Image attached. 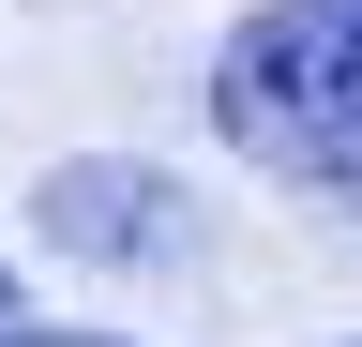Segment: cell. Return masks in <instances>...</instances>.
I'll use <instances>...</instances> for the list:
<instances>
[{
    "mask_svg": "<svg viewBox=\"0 0 362 347\" xmlns=\"http://www.w3.org/2000/svg\"><path fill=\"white\" fill-rule=\"evenodd\" d=\"M211 136L272 182L362 211V0H257L211 61Z\"/></svg>",
    "mask_w": 362,
    "mask_h": 347,
    "instance_id": "1",
    "label": "cell"
},
{
    "mask_svg": "<svg viewBox=\"0 0 362 347\" xmlns=\"http://www.w3.org/2000/svg\"><path fill=\"white\" fill-rule=\"evenodd\" d=\"M0 317H16V272H0Z\"/></svg>",
    "mask_w": 362,
    "mask_h": 347,
    "instance_id": "4",
    "label": "cell"
},
{
    "mask_svg": "<svg viewBox=\"0 0 362 347\" xmlns=\"http://www.w3.org/2000/svg\"><path fill=\"white\" fill-rule=\"evenodd\" d=\"M0 347H121V332H30V317H0Z\"/></svg>",
    "mask_w": 362,
    "mask_h": 347,
    "instance_id": "3",
    "label": "cell"
},
{
    "mask_svg": "<svg viewBox=\"0 0 362 347\" xmlns=\"http://www.w3.org/2000/svg\"><path fill=\"white\" fill-rule=\"evenodd\" d=\"M30 211H45V242H61V257H166V242H181V196L151 182V166H121V151L45 166Z\"/></svg>",
    "mask_w": 362,
    "mask_h": 347,
    "instance_id": "2",
    "label": "cell"
}]
</instances>
